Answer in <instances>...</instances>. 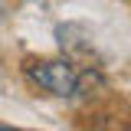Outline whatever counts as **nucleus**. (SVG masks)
Listing matches in <instances>:
<instances>
[{
	"mask_svg": "<svg viewBox=\"0 0 131 131\" xmlns=\"http://www.w3.org/2000/svg\"><path fill=\"white\" fill-rule=\"evenodd\" d=\"M26 75H30L39 89H46L49 95H72L79 92V72L75 66L66 62V59H49V62H30L26 66Z\"/></svg>",
	"mask_w": 131,
	"mask_h": 131,
	"instance_id": "1",
	"label": "nucleus"
},
{
	"mask_svg": "<svg viewBox=\"0 0 131 131\" xmlns=\"http://www.w3.org/2000/svg\"><path fill=\"white\" fill-rule=\"evenodd\" d=\"M0 131H20V128H7V125H0Z\"/></svg>",
	"mask_w": 131,
	"mask_h": 131,
	"instance_id": "2",
	"label": "nucleus"
},
{
	"mask_svg": "<svg viewBox=\"0 0 131 131\" xmlns=\"http://www.w3.org/2000/svg\"><path fill=\"white\" fill-rule=\"evenodd\" d=\"M0 20H3V7H0Z\"/></svg>",
	"mask_w": 131,
	"mask_h": 131,
	"instance_id": "3",
	"label": "nucleus"
}]
</instances>
